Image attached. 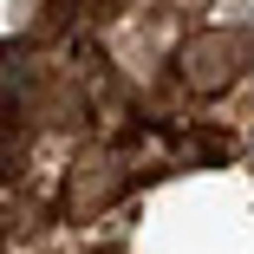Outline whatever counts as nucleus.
<instances>
[{
  "label": "nucleus",
  "instance_id": "8",
  "mask_svg": "<svg viewBox=\"0 0 254 254\" xmlns=\"http://www.w3.org/2000/svg\"><path fill=\"white\" fill-rule=\"evenodd\" d=\"M248 85H254V72H248Z\"/></svg>",
  "mask_w": 254,
  "mask_h": 254
},
{
  "label": "nucleus",
  "instance_id": "1",
  "mask_svg": "<svg viewBox=\"0 0 254 254\" xmlns=\"http://www.w3.org/2000/svg\"><path fill=\"white\" fill-rule=\"evenodd\" d=\"M254 72V26H202L176 46V85L195 98H228Z\"/></svg>",
  "mask_w": 254,
  "mask_h": 254
},
{
  "label": "nucleus",
  "instance_id": "6",
  "mask_svg": "<svg viewBox=\"0 0 254 254\" xmlns=\"http://www.w3.org/2000/svg\"><path fill=\"white\" fill-rule=\"evenodd\" d=\"M176 13H202V7H215V0H170Z\"/></svg>",
  "mask_w": 254,
  "mask_h": 254
},
{
  "label": "nucleus",
  "instance_id": "7",
  "mask_svg": "<svg viewBox=\"0 0 254 254\" xmlns=\"http://www.w3.org/2000/svg\"><path fill=\"white\" fill-rule=\"evenodd\" d=\"M0 254H7V241H0Z\"/></svg>",
  "mask_w": 254,
  "mask_h": 254
},
{
  "label": "nucleus",
  "instance_id": "2",
  "mask_svg": "<svg viewBox=\"0 0 254 254\" xmlns=\"http://www.w3.org/2000/svg\"><path fill=\"white\" fill-rule=\"evenodd\" d=\"M124 189H130V157L111 150V143H91V150H78L72 170H65L59 215H65V222H98L105 209L124 202Z\"/></svg>",
  "mask_w": 254,
  "mask_h": 254
},
{
  "label": "nucleus",
  "instance_id": "5",
  "mask_svg": "<svg viewBox=\"0 0 254 254\" xmlns=\"http://www.w3.org/2000/svg\"><path fill=\"white\" fill-rule=\"evenodd\" d=\"M26 150H33V130L13 124V118H0V183H13L26 170Z\"/></svg>",
  "mask_w": 254,
  "mask_h": 254
},
{
  "label": "nucleus",
  "instance_id": "4",
  "mask_svg": "<svg viewBox=\"0 0 254 254\" xmlns=\"http://www.w3.org/2000/svg\"><path fill=\"white\" fill-rule=\"evenodd\" d=\"M78 7H85V0H39V13H26V39H33V46L65 39V33L78 26Z\"/></svg>",
  "mask_w": 254,
  "mask_h": 254
},
{
  "label": "nucleus",
  "instance_id": "3",
  "mask_svg": "<svg viewBox=\"0 0 254 254\" xmlns=\"http://www.w3.org/2000/svg\"><path fill=\"white\" fill-rule=\"evenodd\" d=\"M53 78V59H46V46L33 39H0V118H13L26 111V98Z\"/></svg>",
  "mask_w": 254,
  "mask_h": 254
}]
</instances>
